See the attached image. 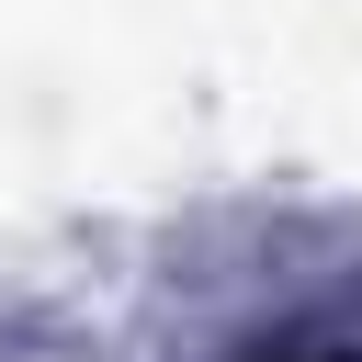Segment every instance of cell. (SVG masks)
I'll return each mask as SVG.
<instances>
[{"label": "cell", "instance_id": "6da1fadb", "mask_svg": "<svg viewBox=\"0 0 362 362\" xmlns=\"http://www.w3.org/2000/svg\"><path fill=\"white\" fill-rule=\"evenodd\" d=\"M260 362H339V351H260Z\"/></svg>", "mask_w": 362, "mask_h": 362}]
</instances>
